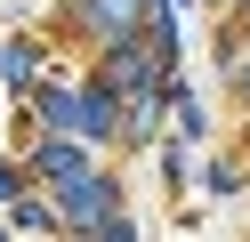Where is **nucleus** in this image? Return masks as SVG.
<instances>
[{
    "label": "nucleus",
    "mask_w": 250,
    "mask_h": 242,
    "mask_svg": "<svg viewBox=\"0 0 250 242\" xmlns=\"http://www.w3.org/2000/svg\"><path fill=\"white\" fill-rule=\"evenodd\" d=\"M33 170L49 177V186H73V177H81L89 161H81V145H41V161H33Z\"/></svg>",
    "instance_id": "1"
},
{
    "label": "nucleus",
    "mask_w": 250,
    "mask_h": 242,
    "mask_svg": "<svg viewBox=\"0 0 250 242\" xmlns=\"http://www.w3.org/2000/svg\"><path fill=\"white\" fill-rule=\"evenodd\" d=\"M8 194H17V170H0V202H8Z\"/></svg>",
    "instance_id": "2"
},
{
    "label": "nucleus",
    "mask_w": 250,
    "mask_h": 242,
    "mask_svg": "<svg viewBox=\"0 0 250 242\" xmlns=\"http://www.w3.org/2000/svg\"><path fill=\"white\" fill-rule=\"evenodd\" d=\"M242 89H250V73H242Z\"/></svg>",
    "instance_id": "3"
}]
</instances>
